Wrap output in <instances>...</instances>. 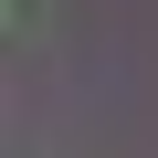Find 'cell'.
Listing matches in <instances>:
<instances>
[{
	"mask_svg": "<svg viewBox=\"0 0 158 158\" xmlns=\"http://www.w3.org/2000/svg\"><path fill=\"white\" fill-rule=\"evenodd\" d=\"M0 32H11V0H0Z\"/></svg>",
	"mask_w": 158,
	"mask_h": 158,
	"instance_id": "obj_1",
	"label": "cell"
}]
</instances>
